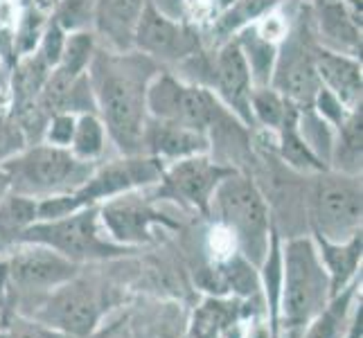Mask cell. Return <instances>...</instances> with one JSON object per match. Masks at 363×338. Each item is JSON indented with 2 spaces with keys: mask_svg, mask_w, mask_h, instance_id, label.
I'll return each mask as SVG.
<instances>
[{
  "mask_svg": "<svg viewBox=\"0 0 363 338\" xmlns=\"http://www.w3.org/2000/svg\"><path fill=\"white\" fill-rule=\"evenodd\" d=\"M233 171L235 167L223 165L219 160H212L210 154H199V156L167 162L158 185H162L160 190L162 194H169L172 198H181L183 203L208 215L210 198L215 194L217 185Z\"/></svg>",
  "mask_w": 363,
  "mask_h": 338,
  "instance_id": "4fadbf2b",
  "label": "cell"
},
{
  "mask_svg": "<svg viewBox=\"0 0 363 338\" xmlns=\"http://www.w3.org/2000/svg\"><path fill=\"white\" fill-rule=\"evenodd\" d=\"M361 154H363V113L361 106L350 111V116L334 131L330 169L361 176Z\"/></svg>",
  "mask_w": 363,
  "mask_h": 338,
  "instance_id": "7402d4cb",
  "label": "cell"
},
{
  "mask_svg": "<svg viewBox=\"0 0 363 338\" xmlns=\"http://www.w3.org/2000/svg\"><path fill=\"white\" fill-rule=\"evenodd\" d=\"M25 147H28V137L18 127V122L11 118V113L0 108V165L14 158Z\"/></svg>",
  "mask_w": 363,
  "mask_h": 338,
  "instance_id": "1f68e13d",
  "label": "cell"
},
{
  "mask_svg": "<svg viewBox=\"0 0 363 338\" xmlns=\"http://www.w3.org/2000/svg\"><path fill=\"white\" fill-rule=\"evenodd\" d=\"M18 242L48 246L66 259L74 261V264L131 253V248L118 246L106 240V232L99 223V205H84L64 217L34 221L14 240V244Z\"/></svg>",
  "mask_w": 363,
  "mask_h": 338,
  "instance_id": "8992f818",
  "label": "cell"
},
{
  "mask_svg": "<svg viewBox=\"0 0 363 338\" xmlns=\"http://www.w3.org/2000/svg\"><path fill=\"white\" fill-rule=\"evenodd\" d=\"M250 118H253V127H264L269 133H275L286 116L298 108L289 99H284L278 91L271 86H262V89L250 91Z\"/></svg>",
  "mask_w": 363,
  "mask_h": 338,
  "instance_id": "d4e9b609",
  "label": "cell"
},
{
  "mask_svg": "<svg viewBox=\"0 0 363 338\" xmlns=\"http://www.w3.org/2000/svg\"><path fill=\"white\" fill-rule=\"evenodd\" d=\"M311 108H314L325 122H330L334 129H339L341 124L345 122V118L350 116V111H352V108H347L334 93H330L328 89H323V86H320V91L316 93Z\"/></svg>",
  "mask_w": 363,
  "mask_h": 338,
  "instance_id": "d590c367",
  "label": "cell"
},
{
  "mask_svg": "<svg viewBox=\"0 0 363 338\" xmlns=\"http://www.w3.org/2000/svg\"><path fill=\"white\" fill-rule=\"evenodd\" d=\"M45 25H48V18H45V11L41 7L32 5L30 9H25V14L18 23V30H16V41H14L18 57L32 55L34 50L39 47Z\"/></svg>",
  "mask_w": 363,
  "mask_h": 338,
  "instance_id": "f546056e",
  "label": "cell"
},
{
  "mask_svg": "<svg viewBox=\"0 0 363 338\" xmlns=\"http://www.w3.org/2000/svg\"><path fill=\"white\" fill-rule=\"evenodd\" d=\"M158 72L156 61L143 52L95 47L86 68L97 116L122 156L143 154L147 124V86Z\"/></svg>",
  "mask_w": 363,
  "mask_h": 338,
  "instance_id": "6da1fadb",
  "label": "cell"
},
{
  "mask_svg": "<svg viewBox=\"0 0 363 338\" xmlns=\"http://www.w3.org/2000/svg\"><path fill=\"white\" fill-rule=\"evenodd\" d=\"M298 131L303 135V140L307 142V147L314 152V156L325 167H330L332 142H334V131H336L332 124L325 122L311 106H307L298 111Z\"/></svg>",
  "mask_w": 363,
  "mask_h": 338,
  "instance_id": "4316f807",
  "label": "cell"
},
{
  "mask_svg": "<svg viewBox=\"0 0 363 338\" xmlns=\"http://www.w3.org/2000/svg\"><path fill=\"white\" fill-rule=\"evenodd\" d=\"M66 30L57 25L52 18L48 21L45 30H43V36L39 41V47H36V52L39 57L45 61L50 68H57L59 61H61V55H64V45H66Z\"/></svg>",
  "mask_w": 363,
  "mask_h": 338,
  "instance_id": "d6a6232c",
  "label": "cell"
},
{
  "mask_svg": "<svg viewBox=\"0 0 363 338\" xmlns=\"http://www.w3.org/2000/svg\"><path fill=\"white\" fill-rule=\"evenodd\" d=\"M314 64L323 89H328L347 108L361 106V57H352L345 52H336V50L316 45L314 47Z\"/></svg>",
  "mask_w": 363,
  "mask_h": 338,
  "instance_id": "e0dca14e",
  "label": "cell"
},
{
  "mask_svg": "<svg viewBox=\"0 0 363 338\" xmlns=\"http://www.w3.org/2000/svg\"><path fill=\"white\" fill-rule=\"evenodd\" d=\"M7 192H9V179H7L5 169L0 167V198H3V196H5Z\"/></svg>",
  "mask_w": 363,
  "mask_h": 338,
  "instance_id": "8d00e7d4",
  "label": "cell"
},
{
  "mask_svg": "<svg viewBox=\"0 0 363 338\" xmlns=\"http://www.w3.org/2000/svg\"><path fill=\"white\" fill-rule=\"evenodd\" d=\"M208 215L215 217L221 228L233 237L237 253L259 269L269 253L273 219L257 181L240 169L228 174L212 194Z\"/></svg>",
  "mask_w": 363,
  "mask_h": 338,
  "instance_id": "3957f363",
  "label": "cell"
},
{
  "mask_svg": "<svg viewBox=\"0 0 363 338\" xmlns=\"http://www.w3.org/2000/svg\"><path fill=\"white\" fill-rule=\"evenodd\" d=\"M93 9L95 0H61L52 21L66 32L89 30V25H93Z\"/></svg>",
  "mask_w": 363,
  "mask_h": 338,
  "instance_id": "4dcf8cb0",
  "label": "cell"
},
{
  "mask_svg": "<svg viewBox=\"0 0 363 338\" xmlns=\"http://www.w3.org/2000/svg\"><path fill=\"white\" fill-rule=\"evenodd\" d=\"M147 0H95L93 25L108 50L127 52L133 47L135 23Z\"/></svg>",
  "mask_w": 363,
  "mask_h": 338,
  "instance_id": "ac0fdd59",
  "label": "cell"
},
{
  "mask_svg": "<svg viewBox=\"0 0 363 338\" xmlns=\"http://www.w3.org/2000/svg\"><path fill=\"white\" fill-rule=\"evenodd\" d=\"M39 217V201L32 196L7 192L0 198V240L14 242Z\"/></svg>",
  "mask_w": 363,
  "mask_h": 338,
  "instance_id": "cb8c5ba5",
  "label": "cell"
},
{
  "mask_svg": "<svg viewBox=\"0 0 363 338\" xmlns=\"http://www.w3.org/2000/svg\"><path fill=\"white\" fill-rule=\"evenodd\" d=\"M162 169H165V162H160L154 156H120L104 162V165H95L89 181L77 192H72V198L77 208L99 205L113 196L158 185L162 179Z\"/></svg>",
  "mask_w": 363,
  "mask_h": 338,
  "instance_id": "30bf717a",
  "label": "cell"
},
{
  "mask_svg": "<svg viewBox=\"0 0 363 338\" xmlns=\"http://www.w3.org/2000/svg\"><path fill=\"white\" fill-rule=\"evenodd\" d=\"M106 140H108V135L97 113H79L77 122H74V133H72L68 149L86 162H97L104 156Z\"/></svg>",
  "mask_w": 363,
  "mask_h": 338,
  "instance_id": "484cf974",
  "label": "cell"
},
{
  "mask_svg": "<svg viewBox=\"0 0 363 338\" xmlns=\"http://www.w3.org/2000/svg\"><path fill=\"white\" fill-rule=\"evenodd\" d=\"M332 303L330 275L323 266L316 242L307 235L286 237L282 246V282L278 316L286 338H300L307 325Z\"/></svg>",
  "mask_w": 363,
  "mask_h": 338,
  "instance_id": "7a4b0ae2",
  "label": "cell"
},
{
  "mask_svg": "<svg viewBox=\"0 0 363 338\" xmlns=\"http://www.w3.org/2000/svg\"><path fill=\"white\" fill-rule=\"evenodd\" d=\"M284 0H233V3L221 11L212 23V32L219 36V41H228L235 32L250 23H257L264 18L269 11L280 7Z\"/></svg>",
  "mask_w": 363,
  "mask_h": 338,
  "instance_id": "603a6c76",
  "label": "cell"
},
{
  "mask_svg": "<svg viewBox=\"0 0 363 338\" xmlns=\"http://www.w3.org/2000/svg\"><path fill=\"white\" fill-rule=\"evenodd\" d=\"M143 154L160 162H174L199 154H210V135L177 122L147 118L143 133Z\"/></svg>",
  "mask_w": 363,
  "mask_h": 338,
  "instance_id": "2e32d148",
  "label": "cell"
},
{
  "mask_svg": "<svg viewBox=\"0 0 363 338\" xmlns=\"http://www.w3.org/2000/svg\"><path fill=\"white\" fill-rule=\"evenodd\" d=\"M0 271H3V280L14 289L39 293L72 280L79 271V264L48 246L18 242L14 253L0 261Z\"/></svg>",
  "mask_w": 363,
  "mask_h": 338,
  "instance_id": "7c38bea8",
  "label": "cell"
},
{
  "mask_svg": "<svg viewBox=\"0 0 363 338\" xmlns=\"http://www.w3.org/2000/svg\"><path fill=\"white\" fill-rule=\"evenodd\" d=\"M138 192L140 190L120 194L99 203V223H102L104 232L111 242L124 248L152 242V228L158 223L174 225Z\"/></svg>",
  "mask_w": 363,
  "mask_h": 338,
  "instance_id": "5bb4252c",
  "label": "cell"
},
{
  "mask_svg": "<svg viewBox=\"0 0 363 338\" xmlns=\"http://www.w3.org/2000/svg\"><path fill=\"white\" fill-rule=\"evenodd\" d=\"M9 179V190L32 198L72 194L89 181L95 162H86L66 147L34 142L0 165Z\"/></svg>",
  "mask_w": 363,
  "mask_h": 338,
  "instance_id": "277c9868",
  "label": "cell"
},
{
  "mask_svg": "<svg viewBox=\"0 0 363 338\" xmlns=\"http://www.w3.org/2000/svg\"><path fill=\"white\" fill-rule=\"evenodd\" d=\"M350 298H352V289L347 286L345 291H341L336 298H332V303L328 305V309H325L318 318H314L307 325V329L300 334V338H339V329L343 325Z\"/></svg>",
  "mask_w": 363,
  "mask_h": 338,
  "instance_id": "83f0119b",
  "label": "cell"
},
{
  "mask_svg": "<svg viewBox=\"0 0 363 338\" xmlns=\"http://www.w3.org/2000/svg\"><path fill=\"white\" fill-rule=\"evenodd\" d=\"M226 111L228 108L206 86L179 79L165 70H158L147 86L149 118L177 122L210 135L212 127Z\"/></svg>",
  "mask_w": 363,
  "mask_h": 338,
  "instance_id": "52a82bcc",
  "label": "cell"
},
{
  "mask_svg": "<svg viewBox=\"0 0 363 338\" xmlns=\"http://www.w3.org/2000/svg\"><path fill=\"white\" fill-rule=\"evenodd\" d=\"M309 176L305 185V217L314 237L334 244L352 240L361 232V176H350L330 167Z\"/></svg>",
  "mask_w": 363,
  "mask_h": 338,
  "instance_id": "5b68a950",
  "label": "cell"
},
{
  "mask_svg": "<svg viewBox=\"0 0 363 338\" xmlns=\"http://www.w3.org/2000/svg\"><path fill=\"white\" fill-rule=\"evenodd\" d=\"M314 47L316 45L307 36V28H303V23L286 30L284 39L278 43L271 89H275L298 108H307L314 104V97L320 91V79L314 64Z\"/></svg>",
  "mask_w": 363,
  "mask_h": 338,
  "instance_id": "9c48e42d",
  "label": "cell"
},
{
  "mask_svg": "<svg viewBox=\"0 0 363 338\" xmlns=\"http://www.w3.org/2000/svg\"><path fill=\"white\" fill-rule=\"evenodd\" d=\"M318 246V255L323 259V266L330 275V286H332V298H336L341 291L347 289V284L354 280L359 261H361V232L354 235L347 242H325L314 237Z\"/></svg>",
  "mask_w": 363,
  "mask_h": 338,
  "instance_id": "ffe728a7",
  "label": "cell"
},
{
  "mask_svg": "<svg viewBox=\"0 0 363 338\" xmlns=\"http://www.w3.org/2000/svg\"><path fill=\"white\" fill-rule=\"evenodd\" d=\"M233 39L237 41V45H240L242 55L246 59L250 79H253V89L271 86L275 57H278V43L267 39V36L255 28V23H250L240 32H235Z\"/></svg>",
  "mask_w": 363,
  "mask_h": 338,
  "instance_id": "44dd1931",
  "label": "cell"
},
{
  "mask_svg": "<svg viewBox=\"0 0 363 338\" xmlns=\"http://www.w3.org/2000/svg\"><path fill=\"white\" fill-rule=\"evenodd\" d=\"M133 47L162 64H185L187 59L203 52L199 32L192 25L174 21L154 5V0H147L135 23Z\"/></svg>",
  "mask_w": 363,
  "mask_h": 338,
  "instance_id": "8fae6325",
  "label": "cell"
},
{
  "mask_svg": "<svg viewBox=\"0 0 363 338\" xmlns=\"http://www.w3.org/2000/svg\"><path fill=\"white\" fill-rule=\"evenodd\" d=\"M316 23L320 39L336 52L361 55V18L345 5V0H316Z\"/></svg>",
  "mask_w": 363,
  "mask_h": 338,
  "instance_id": "d6986e66",
  "label": "cell"
},
{
  "mask_svg": "<svg viewBox=\"0 0 363 338\" xmlns=\"http://www.w3.org/2000/svg\"><path fill=\"white\" fill-rule=\"evenodd\" d=\"M43 293L36 303L34 311L25 314V318H32L48 327L70 334L74 338H86L102 316V300L99 293L89 282L72 280L55 286V289L39 291Z\"/></svg>",
  "mask_w": 363,
  "mask_h": 338,
  "instance_id": "ba28073f",
  "label": "cell"
},
{
  "mask_svg": "<svg viewBox=\"0 0 363 338\" xmlns=\"http://www.w3.org/2000/svg\"><path fill=\"white\" fill-rule=\"evenodd\" d=\"M74 122H77V116L74 113H55L50 116L45 122V129H43V140L48 145H55V147H70L72 140V133H74Z\"/></svg>",
  "mask_w": 363,
  "mask_h": 338,
  "instance_id": "e575fe53",
  "label": "cell"
},
{
  "mask_svg": "<svg viewBox=\"0 0 363 338\" xmlns=\"http://www.w3.org/2000/svg\"><path fill=\"white\" fill-rule=\"evenodd\" d=\"M0 338H74V336L64 334L59 329H52V327H48V325H41L32 318L16 316L5 327V332Z\"/></svg>",
  "mask_w": 363,
  "mask_h": 338,
  "instance_id": "836d02e7",
  "label": "cell"
},
{
  "mask_svg": "<svg viewBox=\"0 0 363 338\" xmlns=\"http://www.w3.org/2000/svg\"><path fill=\"white\" fill-rule=\"evenodd\" d=\"M210 91L217 95L219 102L226 106L235 118H240L246 127H253L250 118V91H253V79L246 66L237 41L230 39L219 43L215 57H212V79Z\"/></svg>",
  "mask_w": 363,
  "mask_h": 338,
  "instance_id": "9a60e30c",
  "label": "cell"
},
{
  "mask_svg": "<svg viewBox=\"0 0 363 338\" xmlns=\"http://www.w3.org/2000/svg\"><path fill=\"white\" fill-rule=\"evenodd\" d=\"M95 34L89 30H77V32H68L66 34V45H64V55H61L59 66L66 68L70 74L79 77L89 68L93 52H95Z\"/></svg>",
  "mask_w": 363,
  "mask_h": 338,
  "instance_id": "f1b7e54d",
  "label": "cell"
}]
</instances>
